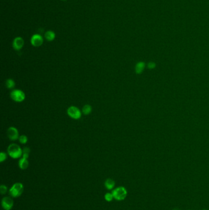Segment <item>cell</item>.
<instances>
[{
	"label": "cell",
	"mask_w": 209,
	"mask_h": 210,
	"mask_svg": "<svg viewBox=\"0 0 209 210\" xmlns=\"http://www.w3.org/2000/svg\"><path fill=\"white\" fill-rule=\"evenodd\" d=\"M146 64L144 62H139L136 63L135 66V72L137 74H141L143 73L145 68Z\"/></svg>",
	"instance_id": "10"
},
{
	"label": "cell",
	"mask_w": 209,
	"mask_h": 210,
	"mask_svg": "<svg viewBox=\"0 0 209 210\" xmlns=\"http://www.w3.org/2000/svg\"><path fill=\"white\" fill-rule=\"evenodd\" d=\"M44 37H45V39L47 41L51 42V41H53L55 39L56 35L54 32L51 30H48L45 33Z\"/></svg>",
	"instance_id": "11"
},
{
	"label": "cell",
	"mask_w": 209,
	"mask_h": 210,
	"mask_svg": "<svg viewBox=\"0 0 209 210\" xmlns=\"http://www.w3.org/2000/svg\"><path fill=\"white\" fill-rule=\"evenodd\" d=\"M14 205L13 200L9 197H5L2 200V206L5 210H10Z\"/></svg>",
	"instance_id": "9"
},
{
	"label": "cell",
	"mask_w": 209,
	"mask_h": 210,
	"mask_svg": "<svg viewBox=\"0 0 209 210\" xmlns=\"http://www.w3.org/2000/svg\"><path fill=\"white\" fill-rule=\"evenodd\" d=\"M127 191L124 187H118L112 191L114 198L118 201L125 199L127 196Z\"/></svg>",
	"instance_id": "4"
},
{
	"label": "cell",
	"mask_w": 209,
	"mask_h": 210,
	"mask_svg": "<svg viewBox=\"0 0 209 210\" xmlns=\"http://www.w3.org/2000/svg\"><path fill=\"white\" fill-rule=\"evenodd\" d=\"M156 64L153 62H150L147 64V68L150 69H153L156 68Z\"/></svg>",
	"instance_id": "20"
},
{
	"label": "cell",
	"mask_w": 209,
	"mask_h": 210,
	"mask_svg": "<svg viewBox=\"0 0 209 210\" xmlns=\"http://www.w3.org/2000/svg\"><path fill=\"white\" fill-rule=\"evenodd\" d=\"M203 210H207V209H203Z\"/></svg>",
	"instance_id": "24"
},
{
	"label": "cell",
	"mask_w": 209,
	"mask_h": 210,
	"mask_svg": "<svg viewBox=\"0 0 209 210\" xmlns=\"http://www.w3.org/2000/svg\"><path fill=\"white\" fill-rule=\"evenodd\" d=\"M10 97L12 100L18 103L23 101L26 98L25 93L22 90L19 89H14L12 90L10 93Z\"/></svg>",
	"instance_id": "3"
},
{
	"label": "cell",
	"mask_w": 209,
	"mask_h": 210,
	"mask_svg": "<svg viewBox=\"0 0 209 210\" xmlns=\"http://www.w3.org/2000/svg\"><path fill=\"white\" fill-rule=\"evenodd\" d=\"M105 186L106 188L109 189V190H111L112 189L114 186H115V181L112 179H108L106 180L105 181Z\"/></svg>",
	"instance_id": "13"
},
{
	"label": "cell",
	"mask_w": 209,
	"mask_h": 210,
	"mask_svg": "<svg viewBox=\"0 0 209 210\" xmlns=\"http://www.w3.org/2000/svg\"><path fill=\"white\" fill-rule=\"evenodd\" d=\"M5 84H6V87L9 89H12L15 87V83L14 81V80H12V79H8V80L6 81V83H5Z\"/></svg>",
	"instance_id": "15"
},
{
	"label": "cell",
	"mask_w": 209,
	"mask_h": 210,
	"mask_svg": "<svg viewBox=\"0 0 209 210\" xmlns=\"http://www.w3.org/2000/svg\"><path fill=\"white\" fill-rule=\"evenodd\" d=\"M31 44L33 46L38 47L42 46L44 42L43 37L39 34H35L31 38Z\"/></svg>",
	"instance_id": "7"
},
{
	"label": "cell",
	"mask_w": 209,
	"mask_h": 210,
	"mask_svg": "<svg viewBox=\"0 0 209 210\" xmlns=\"http://www.w3.org/2000/svg\"><path fill=\"white\" fill-rule=\"evenodd\" d=\"M92 111V107L91 105L90 104H85L84 106V107L82 108V113L84 114V115H89Z\"/></svg>",
	"instance_id": "14"
},
{
	"label": "cell",
	"mask_w": 209,
	"mask_h": 210,
	"mask_svg": "<svg viewBox=\"0 0 209 210\" xmlns=\"http://www.w3.org/2000/svg\"><path fill=\"white\" fill-rule=\"evenodd\" d=\"M62 1H66V0H62Z\"/></svg>",
	"instance_id": "23"
},
{
	"label": "cell",
	"mask_w": 209,
	"mask_h": 210,
	"mask_svg": "<svg viewBox=\"0 0 209 210\" xmlns=\"http://www.w3.org/2000/svg\"><path fill=\"white\" fill-rule=\"evenodd\" d=\"M8 153L12 159H18L22 156L23 151L19 145L12 143L8 147Z\"/></svg>",
	"instance_id": "1"
},
{
	"label": "cell",
	"mask_w": 209,
	"mask_h": 210,
	"mask_svg": "<svg viewBox=\"0 0 209 210\" xmlns=\"http://www.w3.org/2000/svg\"><path fill=\"white\" fill-rule=\"evenodd\" d=\"M18 166L20 169L25 170L27 169L29 166V162L28 159L25 158H21L18 161Z\"/></svg>",
	"instance_id": "12"
},
{
	"label": "cell",
	"mask_w": 209,
	"mask_h": 210,
	"mask_svg": "<svg viewBox=\"0 0 209 210\" xmlns=\"http://www.w3.org/2000/svg\"><path fill=\"white\" fill-rule=\"evenodd\" d=\"M7 135L11 141H16L20 137L17 128L14 127H10L8 129Z\"/></svg>",
	"instance_id": "6"
},
{
	"label": "cell",
	"mask_w": 209,
	"mask_h": 210,
	"mask_svg": "<svg viewBox=\"0 0 209 210\" xmlns=\"http://www.w3.org/2000/svg\"><path fill=\"white\" fill-rule=\"evenodd\" d=\"M7 159V154L5 152L0 153V162H3Z\"/></svg>",
	"instance_id": "18"
},
{
	"label": "cell",
	"mask_w": 209,
	"mask_h": 210,
	"mask_svg": "<svg viewBox=\"0 0 209 210\" xmlns=\"http://www.w3.org/2000/svg\"><path fill=\"white\" fill-rule=\"evenodd\" d=\"M18 141L19 142L22 144H25L27 143L28 142V137L25 135H22L19 137V138H18Z\"/></svg>",
	"instance_id": "17"
},
{
	"label": "cell",
	"mask_w": 209,
	"mask_h": 210,
	"mask_svg": "<svg viewBox=\"0 0 209 210\" xmlns=\"http://www.w3.org/2000/svg\"><path fill=\"white\" fill-rule=\"evenodd\" d=\"M22 151H23L22 157L23 158L28 159L30 155V149L28 147H25L22 149Z\"/></svg>",
	"instance_id": "16"
},
{
	"label": "cell",
	"mask_w": 209,
	"mask_h": 210,
	"mask_svg": "<svg viewBox=\"0 0 209 210\" xmlns=\"http://www.w3.org/2000/svg\"><path fill=\"white\" fill-rule=\"evenodd\" d=\"M68 115L74 120H79L82 117V111L75 106H71L67 110Z\"/></svg>",
	"instance_id": "2"
},
{
	"label": "cell",
	"mask_w": 209,
	"mask_h": 210,
	"mask_svg": "<svg viewBox=\"0 0 209 210\" xmlns=\"http://www.w3.org/2000/svg\"><path fill=\"white\" fill-rule=\"evenodd\" d=\"M8 191V188L5 185H2L1 187H0V192H1L2 194H5Z\"/></svg>",
	"instance_id": "21"
},
{
	"label": "cell",
	"mask_w": 209,
	"mask_h": 210,
	"mask_svg": "<svg viewBox=\"0 0 209 210\" xmlns=\"http://www.w3.org/2000/svg\"><path fill=\"white\" fill-rule=\"evenodd\" d=\"M173 210H180V209H177V208H175V209H174Z\"/></svg>",
	"instance_id": "22"
},
{
	"label": "cell",
	"mask_w": 209,
	"mask_h": 210,
	"mask_svg": "<svg viewBox=\"0 0 209 210\" xmlns=\"http://www.w3.org/2000/svg\"><path fill=\"white\" fill-rule=\"evenodd\" d=\"M23 191V186L22 183L17 182L11 188L9 192L13 197H18L22 195Z\"/></svg>",
	"instance_id": "5"
},
{
	"label": "cell",
	"mask_w": 209,
	"mask_h": 210,
	"mask_svg": "<svg viewBox=\"0 0 209 210\" xmlns=\"http://www.w3.org/2000/svg\"><path fill=\"white\" fill-rule=\"evenodd\" d=\"M114 198V196H113V194L112 193L111 194V193H107L106 195H105V199L106 201L108 202H111Z\"/></svg>",
	"instance_id": "19"
},
{
	"label": "cell",
	"mask_w": 209,
	"mask_h": 210,
	"mask_svg": "<svg viewBox=\"0 0 209 210\" xmlns=\"http://www.w3.org/2000/svg\"><path fill=\"white\" fill-rule=\"evenodd\" d=\"M24 44V39L22 37L18 36L14 38L12 42V47L15 50H20L23 48Z\"/></svg>",
	"instance_id": "8"
}]
</instances>
